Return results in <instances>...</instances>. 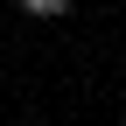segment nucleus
Segmentation results:
<instances>
[{
  "label": "nucleus",
  "instance_id": "obj_1",
  "mask_svg": "<svg viewBox=\"0 0 126 126\" xmlns=\"http://www.w3.org/2000/svg\"><path fill=\"white\" fill-rule=\"evenodd\" d=\"M70 7H77V0H21V14H28V21H63Z\"/></svg>",
  "mask_w": 126,
  "mask_h": 126
}]
</instances>
